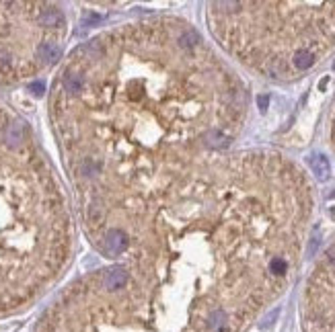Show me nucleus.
<instances>
[{"mask_svg":"<svg viewBox=\"0 0 335 332\" xmlns=\"http://www.w3.org/2000/svg\"><path fill=\"white\" fill-rule=\"evenodd\" d=\"M247 113L237 74L179 17H148L72 50L50 121L89 242L233 144Z\"/></svg>","mask_w":335,"mask_h":332,"instance_id":"nucleus-1","label":"nucleus"},{"mask_svg":"<svg viewBox=\"0 0 335 332\" xmlns=\"http://www.w3.org/2000/svg\"><path fill=\"white\" fill-rule=\"evenodd\" d=\"M247 318L200 273L142 244L74 279L35 332H237Z\"/></svg>","mask_w":335,"mask_h":332,"instance_id":"nucleus-2","label":"nucleus"},{"mask_svg":"<svg viewBox=\"0 0 335 332\" xmlns=\"http://www.w3.org/2000/svg\"><path fill=\"white\" fill-rule=\"evenodd\" d=\"M74 252V224L31 125L0 101V318L48 293Z\"/></svg>","mask_w":335,"mask_h":332,"instance_id":"nucleus-3","label":"nucleus"},{"mask_svg":"<svg viewBox=\"0 0 335 332\" xmlns=\"http://www.w3.org/2000/svg\"><path fill=\"white\" fill-rule=\"evenodd\" d=\"M214 39L247 68L294 80L335 50V3H212Z\"/></svg>","mask_w":335,"mask_h":332,"instance_id":"nucleus-4","label":"nucleus"},{"mask_svg":"<svg viewBox=\"0 0 335 332\" xmlns=\"http://www.w3.org/2000/svg\"><path fill=\"white\" fill-rule=\"evenodd\" d=\"M68 21L54 3H0V86L25 82L54 66Z\"/></svg>","mask_w":335,"mask_h":332,"instance_id":"nucleus-5","label":"nucleus"},{"mask_svg":"<svg viewBox=\"0 0 335 332\" xmlns=\"http://www.w3.org/2000/svg\"><path fill=\"white\" fill-rule=\"evenodd\" d=\"M313 168H315V174H317L319 178H327V174H329V162H327L325 158L315 156V158H313Z\"/></svg>","mask_w":335,"mask_h":332,"instance_id":"nucleus-6","label":"nucleus"},{"mask_svg":"<svg viewBox=\"0 0 335 332\" xmlns=\"http://www.w3.org/2000/svg\"><path fill=\"white\" fill-rule=\"evenodd\" d=\"M331 144L335 148V117H333V125H331Z\"/></svg>","mask_w":335,"mask_h":332,"instance_id":"nucleus-7","label":"nucleus"}]
</instances>
